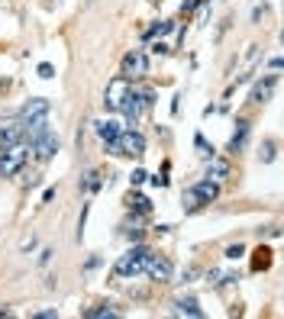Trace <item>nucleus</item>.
Wrapping results in <instances>:
<instances>
[{"mask_svg": "<svg viewBox=\"0 0 284 319\" xmlns=\"http://www.w3.org/2000/svg\"><path fill=\"white\" fill-rule=\"evenodd\" d=\"M97 264H100V258H97V255H94V258H91V261H87V264H84V271H94V268H97Z\"/></svg>", "mask_w": 284, "mask_h": 319, "instance_id": "nucleus-41", "label": "nucleus"}, {"mask_svg": "<svg viewBox=\"0 0 284 319\" xmlns=\"http://www.w3.org/2000/svg\"><path fill=\"white\" fill-rule=\"evenodd\" d=\"M274 87H278V71H274V74H265L262 81L252 87V94H248V103H252V106L268 103V100H271V94H274Z\"/></svg>", "mask_w": 284, "mask_h": 319, "instance_id": "nucleus-11", "label": "nucleus"}, {"mask_svg": "<svg viewBox=\"0 0 284 319\" xmlns=\"http://www.w3.org/2000/svg\"><path fill=\"white\" fill-rule=\"evenodd\" d=\"M259 58H262V46H248V52L242 55V65L255 68V65H259Z\"/></svg>", "mask_w": 284, "mask_h": 319, "instance_id": "nucleus-25", "label": "nucleus"}, {"mask_svg": "<svg viewBox=\"0 0 284 319\" xmlns=\"http://www.w3.org/2000/svg\"><path fill=\"white\" fill-rule=\"evenodd\" d=\"M55 200V187H46V193H42V203H52Z\"/></svg>", "mask_w": 284, "mask_h": 319, "instance_id": "nucleus-39", "label": "nucleus"}, {"mask_svg": "<svg viewBox=\"0 0 284 319\" xmlns=\"http://www.w3.org/2000/svg\"><path fill=\"white\" fill-rule=\"evenodd\" d=\"M126 207H129L132 213H142V216H146V213L152 210V203H149L146 197H142V193H132V190H129V197H126Z\"/></svg>", "mask_w": 284, "mask_h": 319, "instance_id": "nucleus-20", "label": "nucleus"}, {"mask_svg": "<svg viewBox=\"0 0 284 319\" xmlns=\"http://www.w3.org/2000/svg\"><path fill=\"white\" fill-rule=\"evenodd\" d=\"M23 139H26V126H23V119L0 123V152H4V148H13V145H20Z\"/></svg>", "mask_w": 284, "mask_h": 319, "instance_id": "nucleus-9", "label": "nucleus"}, {"mask_svg": "<svg viewBox=\"0 0 284 319\" xmlns=\"http://www.w3.org/2000/svg\"><path fill=\"white\" fill-rule=\"evenodd\" d=\"M194 190H197V197H200L203 203H213V200L220 197V184H217V181H210V177L197 181V184H194Z\"/></svg>", "mask_w": 284, "mask_h": 319, "instance_id": "nucleus-16", "label": "nucleus"}, {"mask_svg": "<svg viewBox=\"0 0 284 319\" xmlns=\"http://www.w3.org/2000/svg\"><path fill=\"white\" fill-rule=\"evenodd\" d=\"M52 255H55L52 248H42V252H39V264H49V261H52Z\"/></svg>", "mask_w": 284, "mask_h": 319, "instance_id": "nucleus-37", "label": "nucleus"}, {"mask_svg": "<svg viewBox=\"0 0 284 319\" xmlns=\"http://www.w3.org/2000/svg\"><path fill=\"white\" fill-rule=\"evenodd\" d=\"M120 74L126 77V81H142V77L149 74V55L142 49H132L123 55V68H120Z\"/></svg>", "mask_w": 284, "mask_h": 319, "instance_id": "nucleus-3", "label": "nucleus"}, {"mask_svg": "<svg viewBox=\"0 0 284 319\" xmlns=\"http://www.w3.org/2000/svg\"><path fill=\"white\" fill-rule=\"evenodd\" d=\"M152 42V46H149V52H152L155 58H165L168 52H171V46H168V42H162V39H149Z\"/></svg>", "mask_w": 284, "mask_h": 319, "instance_id": "nucleus-26", "label": "nucleus"}, {"mask_svg": "<svg viewBox=\"0 0 284 319\" xmlns=\"http://www.w3.org/2000/svg\"><path fill=\"white\" fill-rule=\"evenodd\" d=\"M271 268V248H259L252 258V271H268Z\"/></svg>", "mask_w": 284, "mask_h": 319, "instance_id": "nucleus-21", "label": "nucleus"}, {"mask_svg": "<svg viewBox=\"0 0 284 319\" xmlns=\"http://www.w3.org/2000/svg\"><path fill=\"white\" fill-rule=\"evenodd\" d=\"M248 136H252V123L239 116V119H236V132L229 136V145H226V152H229V155H239V152H245V145H248Z\"/></svg>", "mask_w": 284, "mask_h": 319, "instance_id": "nucleus-12", "label": "nucleus"}, {"mask_svg": "<svg viewBox=\"0 0 284 319\" xmlns=\"http://www.w3.org/2000/svg\"><path fill=\"white\" fill-rule=\"evenodd\" d=\"M142 274H149V281H155V284H168V281H171V274H174V264H171V258H168V255L149 252Z\"/></svg>", "mask_w": 284, "mask_h": 319, "instance_id": "nucleus-4", "label": "nucleus"}, {"mask_svg": "<svg viewBox=\"0 0 284 319\" xmlns=\"http://www.w3.org/2000/svg\"><path fill=\"white\" fill-rule=\"evenodd\" d=\"M207 284L220 287V284H223V271H220V268H210V271H207Z\"/></svg>", "mask_w": 284, "mask_h": 319, "instance_id": "nucleus-31", "label": "nucleus"}, {"mask_svg": "<svg viewBox=\"0 0 284 319\" xmlns=\"http://www.w3.org/2000/svg\"><path fill=\"white\" fill-rule=\"evenodd\" d=\"M268 68H271V71H281V55H271V61H268Z\"/></svg>", "mask_w": 284, "mask_h": 319, "instance_id": "nucleus-40", "label": "nucleus"}, {"mask_svg": "<svg viewBox=\"0 0 284 319\" xmlns=\"http://www.w3.org/2000/svg\"><path fill=\"white\" fill-rule=\"evenodd\" d=\"M94 132H97V136H100L103 142H110V139H117L123 129H120V123H117V119H97V123H94Z\"/></svg>", "mask_w": 284, "mask_h": 319, "instance_id": "nucleus-17", "label": "nucleus"}, {"mask_svg": "<svg viewBox=\"0 0 284 319\" xmlns=\"http://www.w3.org/2000/svg\"><path fill=\"white\" fill-rule=\"evenodd\" d=\"M146 177H149V174H146V171H142V168H136V171H132V174H129V184H132V187H139V184H142V181H146Z\"/></svg>", "mask_w": 284, "mask_h": 319, "instance_id": "nucleus-32", "label": "nucleus"}, {"mask_svg": "<svg viewBox=\"0 0 284 319\" xmlns=\"http://www.w3.org/2000/svg\"><path fill=\"white\" fill-rule=\"evenodd\" d=\"M171 313H178V316H191V319H200L203 316V309H200V303L194 297H178L174 303H171Z\"/></svg>", "mask_w": 284, "mask_h": 319, "instance_id": "nucleus-13", "label": "nucleus"}, {"mask_svg": "<svg viewBox=\"0 0 284 319\" xmlns=\"http://www.w3.org/2000/svg\"><path fill=\"white\" fill-rule=\"evenodd\" d=\"M274 155H278V142H274V139H265V142H262V152H259V162H262V165H271Z\"/></svg>", "mask_w": 284, "mask_h": 319, "instance_id": "nucleus-22", "label": "nucleus"}, {"mask_svg": "<svg viewBox=\"0 0 284 319\" xmlns=\"http://www.w3.org/2000/svg\"><path fill=\"white\" fill-rule=\"evenodd\" d=\"M29 152L36 155V162H52V158L58 155V132H46L42 139H36L32 145H29Z\"/></svg>", "mask_w": 284, "mask_h": 319, "instance_id": "nucleus-8", "label": "nucleus"}, {"mask_svg": "<svg viewBox=\"0 0 284 319\" xmlns=\"http://www.w3.org/2000/svg\"><path fill=\"white\" fill-rule=\"evenodd\" d=\"M171 29H174V20H158V23H152L146 32H142V39H146V42L149 39H162V35H168Z\"/></svg>", "mask_w": 284, "mask_h": 319, "instance_id": "nucleus-18", "label": "nucleus"}, {"mask_svg": "<svg viewBox=\"0 0 284 319\" xmlns=\"http://www.w3.org/2000/svg\"><path fill=\"white\" fill-rule=\"evenodd\" d=\"M36 245H39V238H36V235H29V238H23V245H20V252H23V255H29V252H32V248H36Z\"/></svg>", "mask_w": 284, "mask_h": 319, "instance_id": "nucleus-33", "label": "nucleus"}, {"mask_svg": "<svg viewBox=\"0 0 284 319\" xmlns=\"http://www.w3.org/2000/svg\"><path fill=\"white\" fill-rule=\"evenodd\" d=\"M129 87H132V81H126L123 74L110 77V81H106V87H103V110L117 113V110H120V103H123V97L129 94Z\"/></svg>", "mask_w": 284, "mask_h": 319, "instance_id": "nucleus-5", "label": "nucleus"}, {"mask_svg": "<svg viewBox=\"0 0 284 319\" xmlns=\"http://www.w3.org/2000/svg\"><path fill=\"white\" fill-rule=\"evenodd\" d=\"M194 145H197V155L203 158V162H210V158L217 155V148H213V145H207V139H203V136H197V139H194Z\"/></svg>", "mask_w": 284, "mask_h": 319, "instance_id": "nucleus-24", "label": "nucleus"}, {"mask_svg": "<svg viewBox=\"0 0 284 319\" xmlns=\"http://www.w3.org/2000/svg\"><path fill=\"white\" fill-rule=\"evenodd\" d=\"M36 71H39L42 81H52V77H55V65H49V61H42V65L36 68Z\"/></svg>", "mask_w": 284, "mask_h": 319, "instance_id": "nucleus-28", "label": "nucleus"}, {"mask_svg": "<svg viewBox=\"0 0 284 319\" xmlns=\"http://www.w3.org/2000/svg\"><path fill=\"white\" fill-rule=\"evenodd\" d=\"M207 16H210V0H203L197 7V26H207Z\"/></svg>", "mask_w": 284, "mask_h": 319, "instance_id": "nucleus-30", "label": "nucleus"}, {"mask_svg": "<svg viewBox=\"0 0 284 319\" xmlns=\"http://www.w3.org/2000/svg\"><path fill=\"white\" fill-rule=\"evenodd\" d=\"M100 187H103V174L97 171V168H87V171L81 174V181H78V190H81V193H94Z\"/></svg>", "mask_w": 284, "mask_h": 319, "instance_id": "nucleus-14", "label": "nucleus"}, {"mask_svg": "<svg viewBox=\"0 0 284 319\" xmlns=\"http://www.w3.org/2000/svg\"><path fill=\"white\" fill-rule=\"evenodd\" d=\"M117 142H120V155H129V158L146 155V136L139 129H123L117 136Z\"/></svg>", "mask_w": 284, "mask_h": 319, "instance_id": "nucleus-7", "label": "nucleus"}, {"mask_svg": "<svg viewBox=\"0 0 284 319\" xmlns=\"http://www.w3.org/2000/svg\"><path fill=\"white\" fill-rule=\"evenodd\" d=\"M223 4H226V0H223Z\"/></svg>", "mask_w": 284, "mask_h": 319, "instance_id": "nucleus-43", "label": "nucleus"}, {"mask_svg": "<svg viewBox=\"0 0 284 319\" xmlns=\"http://www.w3.org/2000/svg\"><path fill=\"white\" fill-rule=\"evenodd\" d=\"M194 277H197V268H194V264H191V268H184V284H191Z\"/></svg>", "mask_w": 284, "mask_h": 319, "instance_id": "nucleus-38", "label": "nucleus"}, {"mask_svg": "<svg viewBox=\"0 0 284 319\" xmlns=\"http://www.w3.org/2000/svg\"><path fill=\"white\" fill-rule=\"evenodd\" d=\"M229 26H233V16H226V20H220L217 32H213V42H217V46H220V42H223V35L229 32Z\"/></svg>", "mask_w": 284, "mask_h": 319, "instance_id": "nucleus-27", "label": "nucleus"}, {"mask_svg": "<svg viewBox=\"0 0 284 319\" xmlns=\"http://www.w3.org/2000/svg\"><path fill=\"white\" fill-rule=\"evenodd\" d=\"M49 110H52V100H46V97H29V100H26V103L20 106V113H16V119L29 123V119L49 116Z\"/></svg>", "mask_w": 284, "mask_h": 319, "instance_id": "nucleus-10", "label": "nucleus"}, {"mask_svg": "<svg viewBox=\"0 0 284 319\" xmlns=\"http://www.w3.org/2000/svg\"><path fill=\"white\" fill-rule=\"evenodd\" d=\"M26 158H29L26 142H20V145H13V148H4V152H0V177H16L23 171Z\"/></svg>", "mask_w": 284, "mask_h": 319, "instance_id": "nucleus-2", "label": "nucleus"}, {"mask_svg": "<svg viewBox=\"0 0 284 319\" xmlns=\"http://www.w3.org/2000/svg\"><path fill=\"white\" fill-rule=\"evenodd\" d=\"M117 113H123V116H126V123H129V129H136L139 126V119L146 116V103H142V97H139V91L136 87H129V94L123 97V103H120V110Z\"/></svg>", "mask_w": 284, "mask_h": 319, "instance_id": "nucleus-6", "label": "nucleus"}, {"mask_svg": "<svg viewBox=\"0 0 284 319\" xmlns=\"http://www.w3.org/2000/svg\"><path fill=\"white\" fill-rule=\"evenodd\" d=\"M36 319H58V309H39V313H32Z\"/></svg>", "mask_w": 284, "mask_h": 319, "instance_id": "nucleus-35", "label": "nucleus"}, {"mask_svg": "<svg viewBox=\"0 0 284 319\" xmlns=\"http://www.w3.org/2000/svg\"><path fill=\"white\" fill-rule=\"evenodd\" d=\"M149 4H155V0H149ZM158 4H162V0H158Z\"/></svg>", "mask_w": 284, "mask_h": 319, "instance_id": "nucleus-42", "label": "nucleus"}, {"mask_svg": "<svg viewBox=\"0 0 284 319\" xmlns=\"http://www.w3.org/2000/svg\"><path fill=\"white\" fill-rule=\"evenodd\" d=\"M84 316H87V319H103V316H117V309H113L110 303H97V306H91V309H84Z\"/></svg>", "mask_w": 284, "mask_h": 319, "instance_id": "nucleus-23", "label": "nucleus"}, {"mask_svg": "<svg viewBox=\"0 0 284 319\" xmlns=\"http://www.w3.org/2000/svg\"><path fill=\"white\" fill-rule=\"evenodd\" d=\"M181 207H184V213H197L200 207H207V203L197 197V190H194V187H188V190L181 193Z\"/></svg>", "mask_w": 284, "mask_h": 319, "instance_id": "nucleus-19", "label": "nucleus"}, {"mask_svg": "<svg viewBox=\"0 0 284 319\" xmlns=\"http://www.w3.org/2000/svg\"><path fill=\"white\" fill-rule=\"evenodd\" d=\"M207 177H210V181H217V184H223L229 177V162H226V158H220V155H213L207 162Z\"/></svg>", "mask_w": 284, "mask_h": 319, "instance_id": "nucleus-15", "label": "nucleus"}, {"mask_svg": "<svg viewBox=\"0 0 284 319\" xmlns=\"http://www.w3.org/2000/svg\"><path fill=\"white\" fill-rule=\"evenodd\" d=\"M265 10H268V4H262V7H255V10H252V23H262V16H265Z\"/></svg>", "mask_w": 284, "mask_h": 319, "instance_id": "nucleus-36", "label": "nucleus"}, {"mask_svg": "<svg viewBox=\"0 0 284 319\" xmlns=\"http://www.w3.org/2000/svg\"><path fill=\"white\" fill-rule=\"evenodd\" d=\"M146 258H149V248L146 245L129 248L126 255H120V258H117L113 274H117V277H136V274H142V268H146Z\"/></svg>", "mask_w": 284, "mask_h": 319, "instance_id": "nucleus-1", "label": "nucleus"}, {"mask_svg": "<svg viewBox=\"0 0 284 319\" xmlns=\"http://www.w3.org/2000/svg\"><path fill=\"white\" fill-rule=\"evenodd\" d=\"M242 255H245V245H242V242H236V245H229V248H226V258H229V261L242 258Z\"/></svg>", "mask_w": 284, "mask_h": 319, "instance_id": "nucleus-29", "label": "nucleus"}, {"mask_svg": "<svg viewBox=\"0 0 284 319\" xmlns=\"http://www.w3.org/2000/svg\"><path fill=\"white\" fill-rule=\"evenodd\" d=\"M200 4H203V0H184V4H181V16H184V13H194Z\"/></svg>", "mask_w": 284, "mask_h": 319, "instance_id": "nucleus-34", "label": "nucleus"}]
</instances>
